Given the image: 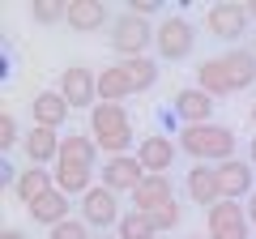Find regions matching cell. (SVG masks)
<instances>
[{
  "instance_id": "6da1fadb",
  "label": "cell",
  "mask_w": 256,
  "mask_h": 239,
  "mask_svg": "<svg viewBox=\"0 0 256 239\" xmlns=\"http://www.w3.org/2000/svg\"><path fill=\"white\" fill-rule=\"evenodd\" d=\"M180 150L192 158V162H226L235 158V132L226 124H192V128H180Z\"/></svg>"
},
{
  "instance_id": "7a4b0ae2",
  "label": "cell",
  "mask_w": 256,
  "mask_h": 239,
  "mask_svg": "<svg viewBox=\"0 0 256 239\" xmlns=\"http://www.w3.org/2000/svg\"><path fill=\"white\" fill-rule=\"evenodd\" d=\"M90 137H94V146H98L107 158L128 154V141H132V120H128L124 102H98V107L90 111Z\"/></svg>"
},
{
  "instance_id": "3957f363",
  "label": "cell",
  "mask_w": 256,
  "mask_h": 239,
  "mask_svg": "<svg viewBox=\"0 0 256 239\" xmlns=\"http://www.w3.org/2000/svg\"><path fill=\"white\" fill-rule=\"evenodd\" d=\"M107 30H111L107 43H111V52H116L120 60H137V56H146L150 47H154V34H158L146 18H132L128 9L120 13V18H111Z\"/></svg>"
},
{
  "instance_id": "277c9868",
  "label": "cell",
  "mask_w": 256,
  "mask_h": 239,
  "mask_svg": "<svg viewBox=\"0 0 256 239\" xmlns=\"http://www.w3.org/2000/svg\"><path fill=\"white\" fill-rule=\"evenodd\" d=\"M77 210H82V222L94 230V235H111V226H120V201H116V192L111 188H102V184H94L90 192L77 201Z\"/></svg>"
},
{
  "instance_id": "5b68a950",
  "label": "cell",
  "mask_w": 256,
  "mask_h": 239,
  "mask_svg": "<svg viewBox=\"0 0 256 239\" xmlns=\"http://www.w3.org/2000/svg\"><path fill=\"white\" fill-rule=\"evenodd\" d=\"M192 47H196V30H192V22L180 18V13L162 18V26H158V34H154V52L162 56V60H188Z\"/></svg>"
},
{
  "instance_id": "8992f818",
  "label": "cell",
  "mask_w": 256,
  "mask_h": 239,
  "mask_svg": "<svg viewBox=\"0 0 256 239\" xmlns=\"http://www.w3.org/2000/svg\"><path fill=\"white\" fill-rule=\"evenodd\" d=\"M248 4H235V0H222V4H214L210 13H205V30H210L218 43H230L235 47L239 38L248 34Z\"/></svg>"
},
{
  "instance_id": "52a82bcc",
  "label": "cell",
  "mask_w": 256,
  "mask_h": 239,
  "mask_svg": "<svg viewBox=\"0 0 256 239\" xmlns=\"http://www.w3.org/2000/svg\"><path fill=\"white\" fill-rule=\"evenodd\" d=\"M205 235L210 239H248L252 235V222H248V210L239 201H218L205 218Z\"/></svg>"
},
{
  "instance_id": "ba28073f",
  "label": "cell",
  "mask_w": 256,
  "mask_h": 239,
  "mask_svg": "<svg viewBox=\"0 0 256 239\" xmlns=\"http://www.w3.org/2000/svg\"><path fill=\"white\" fill-rule=\"evenodd\" d=\"M60 94L68 107H98V73L86 64H68L60 73Z\"/></svg>"
},
{
  "instance_id": "9c48e42d",
  "label": "cell",
  "mask_w": 256,
  "mask_h": 239,
  "mask_svg": "<svg viewBox=\"0 0 256 239\" xmlns=\"http://www.w3.org/2000/svg\"><path fill=\"white\" fill-rule=\"evenodd\" d=\"M141 180H146V166L137 162V154H116V158H107L102 162V188H111V192H137L141 188Z\"/></svg>"
},
{
  "instance_id": "30bf717a",
  "label": "cell",
  "mask_w": 256,
  "mask_h": 239,
  "mask_svg": "<svg viewBox=\"0 0 256 239\" xmlns=\"http://www.w3.org/2000/svg\"><path fill=\"white\" fill-rule=\"evenodd\" d=\"M218 184L222 201H248L256 192V166L244 158H226V162H218Z\"/></svg>"
},
{
  "instance_id": "8fae6325",
  "label": "cell",
  "mask_w": 256,
  "mask_h": 239,
  "mask_svg": "<svg viewBox=\"0 0 256 239\" xmlns=\"http://www.w3.org/2000/svg\"><path fill=\"white\" fill-rule=\"evenodd\" d=\"M184 188H188L192 205H205V210H214V205L222 201V184H218V166H210V162H192V171L184 175Z\"/></svg>"
},
{
  "instance_id": "7c38bea8",
  "label": "cell",
  "mask_w": 256,
  "mask_h": 239,
  "mask_svg": "<svg viewBox=\"0 0 256 239\" xmlns=\"http://www.w3.org/2000/svg\"><path fill=\"white\" fill-rule=\"evenodd\" d=\"M175 154H180V141L162 137V132L141 137V146H137V162L146 166V175H166L171 162H175Z\"/></svg>"
},
{
  "instance_id": "4fadbf2b",
  "label": "cell",
  "mask_w": 256,
  "mask_h": 239,
  "mask_svg": "<svg viewBox=\"0 0 256 239\" xmlns=\"http://www.w3.org/2000/svg\"><path fill=\"white\" fill-rule=\"evenodd\" d=\"M30 218L38 222V226H60V222H68L73 218V196L68 192H60V188H47L43 196H38L34 205H30Z\"/></svg>"
},
{
  "instance_id": "5bb4252c",
  "label": "cell",
  "mask_w": 256,
  "mask_h": 239,
  "mask_svg": "<svg viewBox=\"0 0 256 239\" xmlns=\"http://www.w3.org/2000/svg\"><path fill=\"white\" fill-rule=\"evenodd\" d=\"M175 116H180L184 128H192V124H214V98L205 90H196V86H188V90L175 94Z\"/></svg>"
},
{
  "instance_id": "9a60e30c",
  "label": "cell",
  "mask_w": 256,
  "mask_h": 239,
  "mask_svg": "<svg viewBox=\"0 0 256 239\" xmlns=\"http://www.w3.org/2000/svg\"><path fill=\"white\" fill-rule=\"evenodd\" d=\"M68 102H64V94L60 90H43L34 102H30V116H34V128H52V132H60L64 128V120H68Z\"/></svg>"
},
{
  "instance_id": "2e32d148",
  "label": "cell",
  "mask_w": 256,
  "mask_h": 239,
  "mask_svg": "<svg viewBox=\"0 0 256 239\" xmlns=\"http://www.w3.org/2000/svg\"><path fill=\"white\" fill-rule=\"evenodd\" d=\"M60 132L52 128H26V137H22V146H26V158L30 166H47V162H60Z\"/></svg>"
},
{
  "instance_id": "e0dca14e",
  "label": "cell",
  "mask_w": 256,
  "mask_h": 239,
  "mask_svg": "<svg viewBox=\"0 0 256 239\" xmlns=\"http://www.w3.org/2000/svg\"><path fill=\"white\" fill-rule=\"evenodd\" d=\"M68 26L77 30V34H94V30L111 26V13L102 0H73L68 4Z\"/></svg>"
},
{
  "instance_id": "ac0fdd59",
  "label": "cell",
  "mask_w": 256,
  "mask_h": 239,
  "mask_svg": "<svg viewBox=\"0 0 256 239\" xmlns=\"http://www.w3.org/2000/svg\"><path fill=\"white\" fill-rule=\"evenodd\" d=\"M166 201H175L171 175H146L141 188L132 192V210H141V214H154L158 205H166Z\"/></svg>"
},
{
  "instance_id": "d6986e66",
  "label": "cell",
  "mask_w": 256,
  "mask_h": 239,
  "mask_svg": "<svg viewBox=\"0 0 256 239\" xmlns=\"http://www.w3.org/2000/svg\"><path fill=\"white\" fill-rule=\"evenodd\" d=\"M52 180H56V188H60V192H68V196H77V201H82V196L94 188V166H82V162H60V166L52 171Z\"/></svg>"
},
{
  "instance_id": "ffe728a7",
  "label": "cell",
  "mask_w": 256,
  "mask_h": 239,
  "mask_svg": "<svg viewBox=\"0 0 256 239\" xmlns=\"http://www.w3.org/2000/svg\"><path fill=\"white\" fill-rule=\"evenodd\" d=\"M222 64H226V77H230V90H248L256 82V52L252 47H230L222 56Z\"/></svg>"
},
{
  "instance_id": "44dd1931",
  "label": "cell",
  "mask_w": 256,
  "mask_h": 239,
  "mask_svg": "<svg viewBox=\"0 0 256 239\" xmlns=\"http://www.w3.org/2000/svg\"><path fill=\"white\" fill-rule=\"evenodd\" d=\"M47 188H56V180H52V171H47V166H26V171L18 175V188H13V196H18L22 205H34L38 196L47 192Z\"/></svg>"
},
{
  "instance_id": "7402d4cb",
  "label": "cell",
  "mask_w": 256,
  "mask_h": 239,
  "mask_svg": "<svg viewBox=\"0 0 256 239\" xmlns=\"http://www.w3.org/2000/svg\"><path fill=\"white\" fill-rule=\"evenodd\" d=\"M196 90H205L210 98H226L230 90V77H226V64H222V56L218 60H205L201 68H196Z\"/></svg>"
},
{
  "instance_id": "603a6c76",
  "label": "cell",
  "mask_w": 256,
  "mask_h": 239,
  "mask_svg": "<svg viewBox=\"0 0 256 239\" xmlns=\"http://www.w3.org/2000/svg\"><path fill=\"white\" fill-rule=\"evenodd\" d=\"M120 68H124L128 86H132V94L154 90V82H158V60H150V56H137V60H120Z\"/></svg>"
},
{
  "instance_id": "cb8c5ba5",
  "label": "cell",
  "mask_w": 256,
  "mask_h": 239,
  "mask_svg": "<svg viewBox=\"0 0 256 239\" xmlns=\"http://www.w3.org/2000/svg\"><path fill=\"white\" fill-rule=\"evenodd\" d=\"M94 154H98V146H94L90 132H68V137L60 141V162H82V166H94Z\"/></svg>"
},
{
  "instance_id": "d4e9b609",
  "label": "cell",
  "mask_w": 256,
  "mask_h": 239,
  "mask_svg": "<svg viewBox=\"0 0 256 239\" xmlns=\"http://www.w3.org/2000/svg\"><path fill=\"white\" fill-rule=\"evenodd\" d=\"M128 94H132V86H128V77H124L120 64H111V68L98 73V102H124Z\"/></svg>"
},
{
  "instance_id": "484cf974",
  "label": "cell",
  "mask_w": 256,
  "mask_h": 239,
  "mask_svg": "<svg viewBox=\"0 0 256 239\" xmlns=\"http://www.w3.org/2000/svg\"><path fill=\"white\" fill-rule=\"evenodd\" d=\"M116 235H120V239H158V226L150 222V214H141V210H128L124 218H120Z\"/></svg>"
},
{
  "instance_id": "4316f807",
  "label": "cell",
  "mask_w": 256,
  "mask_h": 239,
  "mask_svg": "<svg viewBox=\"0 0 256 239\" xmlns=\"http://www.w3.org/2000/svg\"><path fill=\"white\" fill-rule=\"evenodd\" d=\"M30 18L38 26H60V22H68V4L64 0H34L30 4Z\"/></svg>"
},
{
  "instance_id": "83f0119b",
  "label": "cell",
  "mask_w": 256,
  "mask_h": 239,
  "mask_svg": "<svg viewBox=\"0 0 256 239\" xmlns=\"http://www.w3.org/2000/svg\"><path fill=\"white\" fill-rule=\"evenodd\" d=\"M180 218H184L180 201H166V205H158V210L150 214V222H154L158 230H175V226H180Z\"/></svg>"
},
{
  "instance_id": "f1b7e54d",
  "label": "cell",
  "mask_w": 256,
  "mask_h": 239,
  "mask_svg": "<svg viewBox=\"0 0 256 239\" xmlns=\"http://www.w3.org/2000/svg\"><path fill=\"white\" fill-rule=\"evenodd\" d=\"M47 239H94V230L86 226L82 218H68V222H60V226L47 230Z\"/></svg>"
},
{
  "instance_id": "f546056e",
  "label": "cell",
  "mask_w": 256,
  "mask_h": 239,
  "mask_svg": "<svg viewBox=\"0 0 256 239\" xmlns=\"http://www.w3.org/2000/svg\"><path fill=\"white\" fill-rule=\"evenodd\" d=\"M18 141H22V128H18V120H13V111H4V116H0V146L13 150Z\"/></svg>"
},
{
  "instance_id": "4dcf8cb0",
  "label": "cell",
  "mask_w": 256,
  "mask_h": 239,
  "mask_svg": "<svg viewBox=\"0 0 256 239\" xmlns=\"http://www.w3.org/2000/svg\"><path fill=\"white\" fill-rule=\"evenodd\" d=\"M128 13H132V18H154V13H158V4H154V0H128Z\"/></svg>"
},
{
  "instance_id": "1f68e13d",
  "label": "cell",
  "mask_w": 256,
  "mask_h": 239,
  "mask_svg": "<svg viewBox=\"0 0 256 239\" xmlns=\"http://www.w3.org/2000/svg\"><path fill=\"white\" fill-rule=\"evenodd\" d=\"M18 166H13V162H0V184H4V188H18Z\"/></svg>"
},
{
  "instance_id": "d6a6232c",
  "label": "cell",
  "mask_w": 256,
  "mask_h": 239,
  "mask_svg": "<svg viewBox=\"0 0 256 239\" xmlns=\"http://www.w3.org/2000/svg\"><path fill=\"white\" fill-rule=\"evenodd\" d=\"M244 210H248V222H252V226H256V192L248 196V205H244Z\"/></svg>"
},
{
  "instance_id": "836d02e7",
  "label": "cell",
  "mask_w": 256,
  "mask_h": 239,
  "mask_svg": "<svg viewBox=\"0 0 256 239\" xmlns=\"http://www.w3.org/2000/svg\"><path fill=\"white\" fill-rule=\"evenodd\" d=\"M0 239H26V230H18V226H9V230H4V235H0Z\"/></svg>"
},
{
  "instance_id": "e575fe53",
  "label": "cell",
  "mask_w": 256,
  "mask_h": 239,
  "mask_svg": "<svg viewBox=\"0 0 256 239\" xmlns=\"http://www.w3.org/2000/svg\"><path fill=\"white\" fill-rule=\"evenodd\" d=\"M248 162H252V166H256V137H252V141H248Z\"/></svg>"
},
{
  "instance_id": "d590c367",
  "label": "cell",
  "mask_w": 256,
  "mask_h": 239,
  "mask_svg": "<svg viewBox=\"0 0 256 239\" xmlns=\"http://www.w3.org/2000/svg\"><path fill=\"white\" fill-rule=\"evenodd\" d=\"M248 18H252V22H256V0H252V4H248Z\"/></svg>"
},
{
  "instance_id": "8d00e7d4",
  "label": "cell",
  "mask_w": 256,
  "mask_h": 239,
  "mask_svg": "<svg viewBox=\"0 0 256 239\" xmlns=\"http://www.w3.org/2000/svg\"><path fill=\"white\" fill-rule=\"evenodd\" d=\"M94 239H120V235H94Z\"/></svg>"
},
{
  "instance_id": "74e56055",
  "label": "cell",
  "mask_w": 256,
  "mask_h": 239,
  "mask_svg": "<svg viewBox=\"0 0 256 239\" xmlns=\"http://www.w3.org/2000/svg\"><path fill=\"white\" fill-rule=\"evenodd\" d=\"M252 52H256V30H252Z\"/></svg>"
},
{
  "instance_id": "f35d334b",
  "label": "cell",
  "mask_w": 256,
  "mask_h": 239,
  "mask_svg": "<svg viewBox=\"0 0 256 239\" xmlns=\"http://www.w3.org/2000/svg\"><path fill=\"white\" fill-rule=\"evenodd\" d=\"M252 124H256V102H252Z\"/></svg>"
},
{
  "instance_id": "ab89813d",
  "label": "cell",
  "mask_w": 256,
  "mask_h": 239,
  "mask_svg": "<svg viewBox=\"0 0 256 239\" xmlns=\"http://www.w3.org/2000/svg\"><path fill=\"white\" fill-rule=\"evenodd\" d=\"M188 239H210V235H188Z\"/></svg>"
}]
</instances>
